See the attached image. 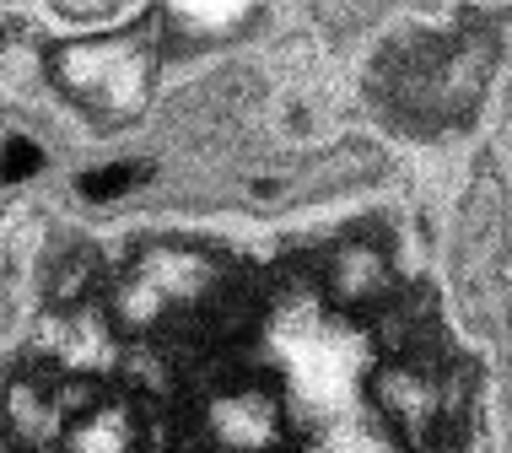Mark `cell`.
I'll use <instances>...</instances> for the list:
<instances>
[{
  "instance_id": "cell-3",
  "label": "cell",
  "mask_w": 512,
  "mask_h": 453,
  "mask_svg": "<svg viewBox=\"0 0 512 453\" xmlns=\"http://www.w3.org/2000/svg\"><path fill=\"white\" fill-rule=\"evenodd\" d=\"M248 27H259L254 6H168V11H157V33L173 38L178 49L238 44Z\"/></svg>"
},
{
  "instance_id": "cell-2",
  "label": "cell",
  "mask_w": 512,
  "mask_h": 453,
  "mask_svg": "<svg viewBox=\"0 0 512 453\" xmlns=\"http://www.w3.org/2000/svg\"><path fill=\"white\" fill-rule=\"evenodd\" d=\"M480 81H486V60H480V44L464 33L426 27L421 38H405L383 60V98L399 119L421 130L453 125L480 98Z\"/></svg>"
},
{
  "instance_id": "cell-1",
  "label": "cell",
  "mask_w": 512,
  "mask_h": 453,
  "mask_svg": "<svg viewBox=\"0 0 512 453\" xmlns=\"http://www.w3.org/2000/svg\"><path fill=\"white\" fill-rule=\"evenodd\" d=\"M162 38H157V11L141 22L114 27V33L92 38H54L44 65L49 81L65 103L76 108L87 125L98 130H124L151 108L162 76Z\"/></svg>"
}]
</instances>
